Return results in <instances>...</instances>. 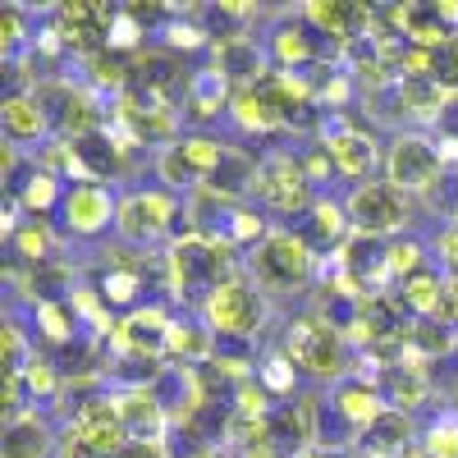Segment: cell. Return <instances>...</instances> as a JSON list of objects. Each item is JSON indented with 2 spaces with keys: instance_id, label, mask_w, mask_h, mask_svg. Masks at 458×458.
<instances>
[{
  "instance_id": "6da1fadb",
  "label": "cell",
  "mask_w": 458,
  "mask_h": 458,
  "mask_svg": "<svg viewBox=\"0 0 458 458\" xmlns=\"http://www.w3.org/2000/svg\"><path fill=\"white\" fill-rule=\"evenodd\" d=\"M280 349L293 358V367L302 376H312L317 386H339L349 380L358 367H353V344L344 330H335L330 321H321L312 308H302L298 317L284 321V335H280Z\"/></svg>"
},
{
  "instance_id": "7a4b0ae2",
  "label": "cell",
  "mask_w": 458,
  "mask_h": 458,
  "mask_svg": "<svg viewBox=\"0 0 458 458\" xmlns=\"http://www.w3.org/2000/svg\"><path fill=\"white\" fill-rule=\"evenodd\" d=\"M317 188L312 179L302 174V161L298 151L289 147H271L257 157V183H252V202L266 211V216H280L284 225L302 220L312 207H317Z\"/></svg>"
},
{
  "instance_id": "3957f363",
  "label": "cell",
  "mask_w": 458,
  "mask_h": 458,
  "mask_svg": "<svg viewBox=\"0 0 458 458\" xmlns=\"http://www.w3.org/2000/svg\"><path fill=\"white\" fill-rule=\"evenodd\" d=\"M321 271V257L308 248V239L289 225H276L266 243L248 257V276L266 289V293H293V289H308L317 284Z\"/></svg>"
},
{
  "instance_id": "277c9868",
  "label": "cell",
  "mask_w": 458,
  "mask_h": 458,
  "mask_svg": "<svg viewBox=\"0 0 458 458\" xmlns=\"http://www.w3.org/2000/svg\"><path fill=\"white\" fill-rule=\"evenodd\" d=\"M183 211V198L170 188H138V193L120 198V220H114V234L124 248L138 252H157L161 243H170V229Z\"/></svg>"
},
{
  "instance_id": "5b68a950",
  "label": "cell",
  "mask_w": 458,
  "mask_h": 458,
  "mask_svg": "<svg viewBox=\"0 0 458 458\" xmlns=\"http://www.w3.org/2000/svg\"><path fill=\"white\" fill-rule=\"evenodd\" d=\"M344 211H349L353 234H371V239H399V234H408V225H412V198L399 193V188L386 183V179L349 188Z\"/></svg>"
},
{
  "instance_id": "8992f818",
  "label": "cell",
  "mask_w": 458,
  "mask_h": 458,
  "mask_svg": "<svg viewBox=\"0 0 458 458\" xmlns=\"http://www.w3.org/2000/svg\"><path fill=\"white\" fill-rule=\"evenodd\" d=\"M202 321L216 335H239V339H261L266 326V289L243 271L234 280H225L207 302H202Z\"/></svg>"
},
{
  "instance_id": "52a82bcc",
  "label": "cell",
  "mask_w": 458,
  "mask_h": 458,
  "mask_svg": "<svg viewBox=\"0 0 458 458\" xmlns=\"http://www.w3.org/2000/svg\"><path fill=\"white\" fill-rule=\"evenodd\" d=\"M330 147V161L339 170V179H353L358 183H371L376 170H386V151H380V138L367 129V124H353L349 114H330L326 110V124H321V138Z\"/></svg>"
},
{
  "instance_id": "ba28073f",
  "label": "cell",
  "mask_w": 458,
  "mask_h": 458,
  "mask_svg": "<svg viewBox=\"0 0 458 458\" xmlns=\"http://www.w3.org/2000/svg\"><path fill=\"white\" fill-rule=\"evenodd\" d=\"M445 161H440V147L427 133H394L386 147V183H394L399 193L408 198H427L431 188L445 179Z\"/></svg>"
},
{
  "instance_id": "9c48e42d",
  "label": "cell",
  "mask_w": 458,
  "mask_h": 458,
  "mask_svg": "<svg viewBox=\"0 0 458 458\" xmlns=\"http://www.w3.org/2000/svg\"><path fill=\"white\" fill-rule=\"evenodd\" d=\"M64 427L79 431L97 458H120L133 445L129 440V427H124V412H120V394H114L110 386L97 390L92 399H83L79 408L64 417Z\"/></svg>"
},
{
  "instance_id": "30bf717a",
  "label": "cell",
  "mask_w": 458,
  "mask_h": 458,
  "mask_svg": "<svg viewBox=\"0 0 458 458\" xmlns=\"http://www.w3.org/2000/svg\"><path fill=\"white\" fill-rule=\"evenodd\" d=\"M55 220L64 239H101L120 220V198L110 183H69Z\"/></svg>"
},
{
  "instance_id": "8fae6325",
  "label": "cell",
  "mask_w": 458,
  "mask_h": 458,
  "mask_svg": "<svg viewBox=\"0 0 458 458\" xmlns=\"http://www.w3.org/2000/svg\"><path fill=\"white\" fill-rule=\"evenodd\" d=\"M170 326H174V312L161 308V302H147V308L129 312L114 321L110 339H106V358H120V353H133V358H151V362H165V349H170Z\"/></svg>"
},
{
  "instance_id": "7c38bea8",
  "label": "cell",
  "mask_w": 458,
  "mask_h": 458,
  "mask_svg": "<svg viewBox=\"0 0 458 458\" xmlns=\"http://www.w3.org/2000/svg\"><path fill=\"white\" fill-rule=\"evenodd\" d=\"M234 83L225 79V73L207 60L193 69V79H188V92H183V120L193 124L198 133H211V124H220V114L234 110Z\"/></svg>"
},
{
  "instance_id": "4fadbf2b",
  "label": "cell",
  "mask_w": 458,
  "mask_h": 458,
  "mask_svg": "<svg viewBox=\"0 0 458 458\" xmlns=\"http://www.w3.org/2000/svg\"><path fill=\"white\" fill-rule=\"evenodd\" d=\"M371 386L380 390V399H386V408H399V412H422L431 408L436 399V371L427 362H417V358H403L394 367H380Z\"/></svg>"
},
{
  "instance_id": "5bb4252c",
  "label": "cell",
  "mask_w": 458,
  "mask_h": 458,
  "mask_svg": "<svg viewBox=\"0 0 458 458\" xmlns=\"http://www.w3.org/2000/svg\"><path fill=\"white\" fill-rule=\"evenodd\" d=\"M188 79H193V69H188L183 55L165 51V47H147L133 55V83L147 88L151 97H161L170 106H183V92H188Z\"/></svg>"
},
{
  "instance_id": "9a60e30c",
  "label": "cell",
  "mask_w": 458,
  "mask_h": 458,
  "mask_svg": "<svg viewBox=\"0 0 458 458\" xmlns=\"http://www.w3.org/2000/svg\"><path fill=\"white\" fill-rule=\"evenodd\" d=\"M0 133H5V142L23 147V151H42L47 142H55V124L47 120V110L37 106V97H10L0 101Z\"/></svg>"
},
{
  "instance_id": "2e32d148",
  "label": "cell",
  "mask_w": 458,
  "mask_h": 458,
  "mask_svg": "<svg viewBox=\"0 0 458 458\" xmlns=\"http://www.w3.org/2000/svg\"><path fill=\"white\" fill-rule=\"evenodd\" d=\"M417 431L412 417L399 412V408H386L376 417V422L358 436V454L362 458H412L417 454Z\"/></svg>"
},
{
  "instance_id": "e0dca14e",
  "label": "cell",
  "mask_w": 458,
  "mask_h": 458,
  "mask_svg": "<svg viewBox=\"0 0 458 458\" xmlns=\"http://www.w3.org/2000/svg\"><path fill=\"white\" fill-rule=\"evenodd\" d=\"M60 431L51 427L47 412H23L0 431V458H55Z\"/></svg>"
},
{
  "instance_id": "ac0fdd59",
  "label": "cell",
  "mask_w": 458,
  "mask_h": 458,
  "mask_svg": "<svg viewBox=\"0 0 458 458\" xmlns=\"http://www.w3.org/2000/svg\"><path fill=\"white\" fill-rule=\"evenodd\" d=\"M120 412H124V427H129V440L133 445H151V449H161V440L170 436V412L165 403L151 394V390H129L120 394Z\"/></svg>"
},
{
  "instance_id": "d6986e66",
  "label": "cell",
  "mask_w": 458,
  "mask_h": 458,
  "mask_svg": "<svg viewBox=\"0 0 458 458\" xmlns=\"http://www.w3.org/2000/svg\"><path fill=\"white\" fill-rule=\"evenodd\" d=\"M211 353H216V330L202 321V312H174L165 362L170 367H202V362H211Z\"/></svg>"
},
{
  "instance_id": "ffe728a7",
  "label": "cell",
  "mask_w": 458,
  "mask_h": 458,
  "mask_svg": "<svg viewBox=\"0 0 458 458\" xmlns=\"http://www.w3.org/2000/svg\"><path fill=\"white\" fill-rule=\"evenodd\" d=\"M326 403H330L358 436L376 422L380 412H386V399H380V390L371 386V380H362V376H349V380H339V386H330Z\"/></svg>"
},
{
  "instance_id": "44dd1931",
  "label": "cell",
  "mask_w": 458,
  "mask_h": 458,
  "mask_svg": "<svg viewBox=\"0 0 458 458\" xmlns=\"http://www.w3.org/2000/svg\"><path fill=\"white\" fill-rule=\"evenodd\" d=\"M408 358L436 367L440 358H458V330L445 321H412L408 326Z\"/></svg>"
},
{
  "instance_id": "7402d4cb",
  "label": "cell",
  "mask_w": 458,
  "mask_h": 458,
  "mask_svg": "<svg viewBox=\"0 0 458 458\" xmlns=\"http://www.w3.org/2000/svg\"><path fill=\"white\" fill-rule=\"evenodd\" d=\"M174 147L183 151V161L193 165V170L202 174V183H207V179L220 170V161L229 157V147H234V142H225L220 133H198V129H188Z\"/></svg>"
},
{
  "instance_id": "603a6c76",
  "label": "cell",
  "mask_w": 458,
  "mask_h": 458,
  "mask_svg": "<svg viewBox=\"0 0 458 458\" xmlns=\"http://www.w3.org/2000/svg\"><path fill=\"white\" fill-rule=\"evenodd\" d=\"M252 380L266 390V399H271V403H289L293 390H298V367H293V358L284 349H271V353L261 358V367H257Z\"/></svg>"
},
{
  "instance_id": "cb8c5ba5",
  "label": "cell",
  "mask_w": 458,
  "mask_h": 458,
  "mask_svg": "<svg viewBox=\"0 0 458 458\" xmlns=\"http://www.w3.org/2000/svg\"><path fill=\"white\" fill-rule=\"evenodd\" d=\"M0 335H5V376H23L28 362L42 353V349H37V335H28V326L19 317H10Z\"/></svg>"
},
{
  "instance_id": "d4e9b609",
  "label": "cell",
  "mask_w": 458,
  "mask_h": 458,
  "mask_svg": "<svg viewBox=\"0 0 458 458\" xmlns=\"http://www.w3.org/2000/svg\"><path fill=\"white\" fill-rule=\"evenodd\" d=\"M298 161H302V174L312 179L317 193H321V188H326L330 179H339V170H335V161H330V147H326V142H308V147H298Z\"/></svg>"
},
{
  "instance_id": "484cf974",
  "label": "cell",
  "mask_w": 458,
  "mask_h": 458,
  "mask_svg": "<svg viewBox=\"0 0 458 458\" xmlns=\"http://www.w3.org/2000/svg\"><path fill=\"white\" fill-rule=\"evenodd\" d=\"M431 252H436V266H440V271H445L449 280H458V220H449V225L436 229Z\"/></svg>"
},
{
  "instance_id": "4316f807",
  "label": "cell",
  "mask_w": 458,
  "mask_h": 458,
  "mask_svg": "<svg viewBox=\"0 0 458 458\" xmlns=\"http://www.w3.org/2000/svg\"><path fill=\"white\" fill-rule=\"evenodd\" d=\"M120 458H161V449H151V445H129Z\"/></svg>"
},
{
  "instance_id": "83f0119b",
  "label": "cell",
  "mask_w": 458,
  "mask_h": 458,
  "mask_svg": "<svg viewBox=\"0 0 458 458\" xmlns=\"http://www.w3.org/2000/svg\"><path fill=\"white\" fill-rule=\"evenodd\" d=\"M198 458H234V449H229V445H207Z\"/></svg>"
}]
</instances>
